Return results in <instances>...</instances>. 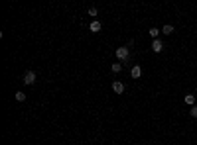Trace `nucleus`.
Here are the masks:
<instances>
[{"label":"nucleus","instance_id":"nucleus-8","mask_svg":"<svg viewBox=\"0 0 197 145\" xmlns=\"http://www.w3.org/2000/svg\"><path fill=\"white\" fill-rule=\"evenodd\" d=\"M148 34L152 35V39H158V35L162 34V30H158V28H150V31H148Z\"/></svg>","mask_w":197,"mask_h":145},{"label":"nucleus","instance_id":"nucleus-6","mask_svg":"<svg viewBox=\"0 0 197 145\" xmlns=\"http://www.w3.org/2000/svg\"><path fill=\"white\" fill-rule=\"evenodd\" d=\"M130 77L132 79H140L142 77V67L140 65H134V67L130 69Z\"/></svg>","mask_w":197,"mask_h":145},{"label":"nucleus","instance_id":"nucleus-9","mask_svg":"<svg viewBox=\"0 0 197 145\" xmlns=\"http://www.w3.org/2000/svg\"><path fill=\"white\" fill-rule=\"evenodd\" d=\"M162 34H166V35H169V34H173V26H164V28H162Z\"/></svg>","mask_w":197,"mask_h":145},{"label":"nucleus","instance_id":"nucleus-7","mask_svg":"<svg viewBox=\"0 0 197 145\" xmlns=\"http://www.w3.org/2000/svg\"><path fill=\"white\" fill-rule=\"evenodd\" d=\"M185 104H187V106H195V96L193 94H185Z\"/></svg>","mask_w":197,"mask_h":145},{"label":"nucleus","instance_id":"nucleus-2","mask_svg":"<svg viewBox=\"0 0 197 145\" xmlns=\"http://www.w3.org/2000/svg\"><path fill=\"white\" fill-rule=\"evenodd\" d=\"M124 90H126V87L120 83V80H114V83H113V92L114 94H122Z\"/></svg>","mask_w":197,"mask_h":145},{"label":"nucleus","instance_id":"nucleus-13","mask_svg":"<svg viewBox=\"0 0 197 145\" xmlns=\"http://www.w3.org/2000/svg\"><path fill=\"white\" fill-rule=\"evenodd\" d=\"M97 14H99V10H97V8H89V16H93V18H95Z\"/></svg>","mask_w":197,"mask_h":145},{"label":"nucleus","instance_id":"nucleus-4","mask_svg":"<svg viewBox=\"0 0 197 145\" xmlns=\"http://www.w3.org/2000/svg\"><path fill=\"white\" fill-rule=\"evenodd\" d=\"M164 49V41L162 39H152V51L154 53H160Z\"/></svg>","mask_w":197,"mask_h":145},{"label":"nucleus","instance_id":"nucleus-12","mask_svg":"<svg viewBox=\"0 0 197 145\" xmlns=\"http://www.w3.org/2000/svg\"><path fill=\"white\" fill-rule=\"evenodd\" d=\"M189 114H191V118H195V120H197V106H191Z\"/></svg>","mask_w":197,"mask_h":145},{"label":"nucleus","instance_id":"nucleus-3","mask_svg":"<svg viewBox=\"0 0 197 145\" xmlns=\"http://www.w3.org/2000/svg\"><path fill=\"white\" fill-rule=\"evenodd\" d=\"M36 83V73L34 71H26L24 75V84H34Z\"/></svg>","mask_w":197,"mask_h":145},{"label":"nucleus","instance_id":"nucleus-11","mask_svg":"<svg viewBox=\"0 0 197 145\" xmlns=\"http://www.w3.org/2000/svg\"><path fill=\"white\" fill-rule=\"evenodd\" d=\"M16 100H18V102H24V100H26V94L22 92V90H18V92H16Z\"/></svg>","mask_w":197,"mask_h":145},{"label":"nucleus","instance_id":"nucleus-10","mask_svg":"<svg viewBox=\"0 0 197 145\" xmlns=\"http://www.w3.org/2000/svg\"><path fill=\"white\" fill-rule=\"evenodd\" d=\"M110 71H113V73H120V71H122V63H113Z\"/></svg>","mask_w":197,"mask_h":145},{"label":"nucleus","instance_id":"nucleus-1","mask_svg":"<svg viewBox=\"0 0 197 145\" xmlns=\"http://www.w3.org/2000/svg\"><path fill=\"white\" fill-rule=\"evenodd\" d=\"M114 55H116V59H118V63H122V65H124V63L130 59V47H126V45H122V47H116Z\"/></svg>","mask_w":197,"mask_h":145},{"label":"nucleus","instance_id":"nucleus-5","mask_svg":"<svg viewBox=\"0 0 197 145\" xmlns=\"http://www.w3.org/2000/svg\"><path fill=\"white\" fill-rule=\"evenodd\" d=\"M101 28H103V24H101L99 20H93V22H91V26H89L91 34H99V31H101Z\"/></svg>","mask_w":197,"mask_h":145}]
</instances>
